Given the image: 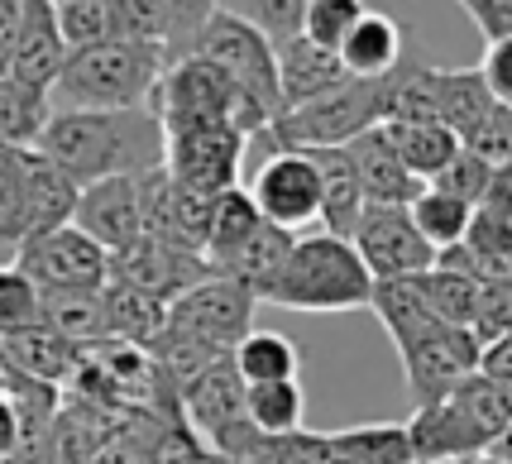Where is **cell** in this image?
Wrapping results in <instances>:
<instances>
[{
    "instance_id": "6da1fadb",
    "label": "cell",
    "mask_w": 512,
    "mask_h": 464,
    "mask_svg": "<svg viewBox=\"0 0 512 464\" xmlns=\"http://www.w3.org/2000/svg\"><path fill=\"white\" fill-rule=\"evenodd\" d=\"M77 187L163 168V125L149 106L134 111H48L39 144Z\"/></svg>"
},
{
    "instance_id": "7a4b0ae2",
    "label": "cell",
    "mask_w": 512,
    "mask_h": 464,
    "mask_svg": "<svg viewBox=\"0 0 512 464\" xmlns=\"http://www.w3.org/2000/svg\"><path fill=\"white\" fill-rule=\"evenodd\" d=\"M369 311L383 321V331L393 335L402 374H407V388H412L417 407L446 398L460 378H469L479 369V340L465 326H450L441 316H431L422 292H417V278L374 283Z\"/></svg>"
},
{
    "instance_id": "3957f363",
    "label": "cell",
    "mask_w": 512,
    "mask_h": 464,
    "mask_svg": "<svg viewBox=\"0 0 512 464\" xmlns=\"http://www.w3.org/2000/svg\"><path fill=\"white\" fill-rule=\"evenodd\" d=\"M168 72V48L111 39L67 53L58 82L48 91L53 111H134L149 106L158 77Z\"/></svg>"
},
{
    "instance_id": "277c9868",
    "label": "cell",
    "mask_w": 512,
    "mask_h": 464,
    "mask_svg": "<svg viewBox=\"0 0 512 464\" xmlns=\"http://www.w3.org/2000/svg\"><path fill=\"white\" fill-rule=\"evenodd\" d=\"M264 302L283 311H364L374 302V278L355 244L316 230L292 240L288 264L264 292Z\"/></svg>"
},
{
    "instance_id": "5b68a950",
    "label": "cell",
    "mask_w": 512,
    "mask_h": 464,
    "mask_svg": "<svg viewBox=\"0 0 512 464\" xmlns=\"http://www.w3.org/2000/svg\"><path fill=\"white\" fill-rule=\"evenodd\" d=\"M149 111L158 115L163 134L197 130V125H235V130L249 139V134H259L273 125L245 91L225 77L221 67L197 58V53L168 63V72L158 77L154 96H149Z\"/></svg>"
},
{
    "instance_id": "8992f818",
    "label": "cell",
    "mask_w": 512,
    "mask_h": 464,
    "mask_svg": "<svg viewBox=\"0 0 512 464\" xmlns=\"http://www.w3.org/2000/svg\"><path fill=\"white\" fill-rule=\"evenodd\" d=\"M388 96H393V72L388 77H345L340 87L283 111L268 125V134L278 149H345L350 139L388 120Z\"/></svg>"
},
{
    "instance_id": "52a82bcc",
    "label": "cell",
    "mask_w": 512,
    "mask_h": 464,
    "mask_svg": "<svg viewBox=\"0 0 512 464\" xmlns=\"http://www.w3.org/2000/svg\"><path fill=\"white\" fill-rule=\"evenodd\" d=\"M187 53H197V58H206V63L221 67L225 77L245 91V96L268 115V120H278V115H283V91H278V53H273V39H268L254 20L235 15V10H216V15L197 29V39L182 48L178 58H187Z\"/></svg>"
},
{
    "instance_id": "ba28073f",
    "label": "cell",
    "mask_w": 512,
    "mask_h": 464,
    "mask_svg": "<svg viewBox=\"0 0 512 464\" xmlns=\"http://www.w3.org/2000/svg\"><path fill=\"white\" fill-rule=\"evenodd\" d=\"M178 417L192 426L206 450H216L225 460L245 464L254 455L259 436L249 431V417H245V383L235 374L230 354L211 359L187 388L178 393Z\"/></svg>"
},
{
    "instance_id": "9c48e42d",
    "label": "cell",
    "mask_w": 512,
    "mask_h": 464,
    "mask_svg": "<svg viewBox=\"0 0 512 464\" xmlns=\"http://www.w3.org/2000/svg\"><path fill=\"white\" fill-rule=\"evenodd\" d=\"M245 173H249V201L259 206V216L278 230H312L321 221V177L307 149H245Z\"/></svg>"
},
{
    "instance_id": "30bf717a",
    "label": "cell",
    "mask_w": 512,
    "mask_h": 464,
    "mask_svg": "<svg viewBox=\"0 0 512 464\" xmlns=\"http://www.w3.org/2000/svg\"><path fill=\"white\" fill-rule=\"evenodd\" d=\"M10 264L39 292H101L111 278V254L87 240L77 225H58L48 235L24 240Z\"/></svg>"
},
{
    "instance_id": "8fae6325",
    "label": "cell",
    "mask_w": 512,
    "mask_h": 464,
    "mask_svg": "<svg viewBox=\"0 0 512 464\" xmlns=\"http://www.w3.org/2000/svg\"><path fill=\"white\" fill-rule=\"evenodd\" d=\"M245 134L235 125H197V130L163 134V173L178 187L221 197L245 187Z\"/></svg>"
},
{
    "instance_id": "7c38bea8",
    "label": "cell",
    "mask_w": 512,
    "mask_h": 464,
    "mask_svg": "<svg viewBox=\"0 0 512 464\" xmlns=\"http://www.w3.org/2000/svg\"><path fill=\"white\" fill-rule=\"evenodd\" d=\"M254 311H259V297L249 288L206 273L197 288H187L178 302H168V326L182 335H192L206 350L230 354L254 331Z\"/></svg>"
},
{
    "instance_id": "4fadbf2b",
    "label": "cell",
    "mask_w": 512,
    "mask_h": 464,
    "mask_svg": "<svg viewBox=\"0 0 512 464\" xmlns=\"http://www.w3.org/2000/svg\"><path fill=\"white\" fill-rule=\"evenodd\" d=\"M350 244H355V254L364 259L374 283L417 278V273H426V268L436 264V249L417 235L407 206H364Z\"/></svg>"
},
{
    "instance_id": "5bb4252c",
    "label": "cell",
    "mask_w": 512,
    "mask_h": 464,
    "mask_svg": "<svg viewBox=\"0 0 512 464\" xmlns=\"http://www.w3.org/2000/svg\"><path fill=\"white\" fill-rule=\"evenodd\" d=\"M211 268L201 254H187L178 244H158L149 235H139L130 249H120L111 254V278L115 283H125V288L144 292V297H154V302H178L187 288H197L201 278H206Z\"/></svg>"
},
{
    "instance_id": "9a60e30c",
    "label": "cell",
    "mask_w": 512,
    "mask_h": 464,
    "mask_svg": "<svg viewBox=\"0 0 512 464\" xmlns=\"http://www.w3.org/2000/svg\"><path fill=\"white\" fill-rule=\"evenodd\" d=\"M72 225L96 240L106 254L130 249L144 235V197H139V177H106V182H91L77 197Z\"/></svg>"
},
{
    "instance_id": "2e32d148",
    "label": "cell",
    "mask_w": 512,
    "mask_h": 464,
    "mask_svg": "<svg viewBox=\"0 0 512 464\" xmlns=\"http://www.w3.org/2000/svg\"><path fill=\"white\" fill-rule=\"evenodd\" d=\"M67 63V44L58 29V5L53 0H20V34H15V53H10V82L29 91H53L58 72Z\"/></svg>"
},
{
    "instance_id": "e0dca14e",
    "label": "cell",
    "mask_w": 512,
    "mask_h": 464,
    "mask_svg": "<svg viewBox=\"0 0 512 464\" xmlns=\"http://www.w3.org/2000/svg\"><path fill=\"white\" fill-rule=\"evenodd\" d=\"M20 168H24V240L48 235L58 225H72L82 187L39 149H20Z\"/></svg>"
},
{
    "instance_id": "ac0fdd59",
    "label": "cell",
    "mask_w": 512,
    "mask_h": 464,
    "mask_svg": "<svg viewBox=\"0 0 512 464\" xmlns=\"http://www.w3.org/2000/svg\"><path fill=\"white\" fill-rule=\"evenodd\" d=\"M345 149H350V158H355L359 187H364V206H412L417 192L426 187V182H417V177L407 173V163L393 154V144H388L383 125L364 130L359 139H350Z\"/></svg>"
},
{
    "instance_id": "d6986e66",
    "label": "cell",
    "mask_w": 512,
    "mask_h": 464,
    "mask_svg": "<svg viewBox=\"0 0 512 464\" xmlns=\"http://www.w3.org/2000/svg\"><path fill=\"white\" fill-rule=\"evenodd\" d=\"M0 359L10 364V374L63 393L67 383H72V374H77V364H82V350L39 321V326H29V331H20V335H5V340H0Z\"/></svg>"
},
{
    "instance_id": "ffe728a7",
    "label": "cell",
    "mask_w": 512,
    "mask_h": 464,
    "mask_svg": "<svg viewBox=\"0 0 512 464\" xmlns=\"http://www.w3.org/2000/svg\"><path fill=\"white\" fill-rule=\"evenodd\" d=\"M273 53H278V91H283V111L302 106V101H312V96H321V91L340 87V82L350 77L331 48L312 44L307 34H292V39H283V44H273Z\"/></svg>"
},
{
    "instance_id": "44dd1931",
    "label": "cell",
    "mask_w": 512,
    "mask_h": 464,
    "mask_svg": "<svg viewBox=\"0 0 512 464\" xmlns=\"http://www.w3.org/2000/svg\"><path fill=\"white\" fill-rule=\"evenodd\" d=\"M307 158L316 163V177H321V221L316 225L326 235L350 240L359 216H364V187H359L355 158H350V149H307Z\"/></svg>"
},
{
    "instance_id": "7402d4cb",
    "label": "cell",
    "mask_w": 512,
    "mask_h": 464,
    "mask_svg": "<svg viewBox=\"0 0 512 464\" xmlns=\"http://www.w3.org/2000/svg\"><path fill=\"white\" fill-rule=\"evenodd\" d=\"M335 58L350 77H388L407 58V29L383 10H364V20L350 29V39L340 44Z\"/></svg>"
},
{
    "instance_id": "603a6c76",
    "label": "cell",
    "mask_w": 512,
    "mask_h": 464,
    "mask_svg": "<svg viewBox=\"0 0 512 464\" xmlns=\"http://www.w3.org/2000/svg\"><path fill=\"white\" fill-rule=\"evenodd\" d=\"M383 134L417 182H436L450 168V158L465 149L441 120H383Z\"/></svg>"
},
{
    "instance_id": "cb8c5ba5",
    "label": "cell",
    "mask_w": 512,
    "mask_h": 464,
    "mask_svg": "<svg viewBox=\"0 0 512 464\" xmlns=\"http://www.w3.org/2000/svg\"><path fill=\"white\" fill-rule=\"evenodd\" d=\"M493 111H498V106H493L479 67H436V120H441L460 144H465Z\"/></svg>"
},
{
    "instance_id": "d4e9b609",
    "label": "cell",
    "mask_w": 512,
    "mask_h": 464,
    "mask_svg": "<svg viewBox=\"0 0 512 464\" xmlns=\"http://www.w3.org/2000/svg\"><path fill=\"white\" fill-rule=\"evenodd\" d=\"M292 240H297V235H288V230H278V225L264 221L254 235H249V244H240V249L216 268V278H230V283L249 288L254 297H259V307H264V292L273 288V278H278L283 264H288Z\"/></svg>"
},
{
    "instance_id": "484cf974",
    "label": "cell",
    "mask_w": 512,
    "mask_h": 464,
    "mask_svg": "<svg viewBox=\"0 0 512 464\" xmlns=\"http://www.w3.org/2000/svg\"><path fill=\"white\" fill-rule=\"evenodd\" d=\"M245 417L259 441H288V436H297L302 421H307L302 378H288V383H245Z\"/></svg>"
},
{
    "instance_id": "4316f807",
    "label": "cell",
    "mask_w": 512,
    "mask_h": 464,
    "mask_svg": "<svg viewBox=\"0 0 512 464\" xmlns=\"http://www.w3.org/2000/svg\"><path fill=\"white\" fill-rule=\"evenodd\" d=\"M101 302H106V335H111V340H125V345L149 350L158 335H163V326H168V307H163V302L125 288V283H115V278H106Z\"/></svg>"
},
{
    "instance_id": "83f0119b",
    "label": "cell",
    "mask_w": 512,
    "mask_h": 464,
    "mask_svg": "<svg viewBox=\"0 0 512 464\" xmlns=\"http://www.w3.org/2000/svg\"><path fill=\"white\" fill-rule=\"evenodd\" d=\"M230 364H235L240 383H288V378L302 374L297 340L283 331H249L230 350Z\"/></svg>"
},
{
    "instance_id": "f1b7e54d",
    "label": "cell",
    "mask_w": 512,
    "mask_h": 464,
    "mask_svg": "<svg viewBox=\"0 0 512 464\" xmlns=\"http://www.w3.org/2000/svg\"><path fill=\"white\" fill-rule=\"evenodd\" d=\"M446 402L469 421V431L484 441V450H493V441L508 431V421H512V398L498 388V383H489L479 369L469 378H460V383L446 393Z\"/></svg>"
},
{
    "instance_id": "f546056e",
    "label": "cell",
    "mask_w": 512,
    "mask_h": 464,
    "mask_svg": "<svg viewBox=\"0 0 512 464\" xmlns=\"http://www.w3.org/2000/svg\"><path fill=\"white\" fill-rule=\"evenodd\" d=\"M264 225V216H259V206L249 201L245 187H230V192H221L216 197V211H211V230H206V249H201V259H206V268L216 273V268L240 249V244H249V235Z\"/></svg>"
},
{
    "instance_id": "4dcf8cb0",
    "label": "cell",
    "mask_w": 512,
    "mask_h": 464,
    "mask_svg": "<svg viewBox=\"0 0 512 464\" xmlns=\"http://www.w3.org/2000/svg\"><path fill=\"white\" fill-rule=\"evenodd\" d=\"M44 326L72 340L77 350H91L106 335V302L101 292H44Z\"/></svg>"
},
{
    "instance_id": "1f68e13d",
    "label": "cell",
    "mask_w": 512,
    "mask_h": 464,
    "mask_svg": "<svg viewBox=\"0 0 512 464\" xmlns=\"http://www.w3.org/2000/svg\"><path fill=\"white\" fill-rule=\"evenodd\" d=\"M407 216H412L417 235H422L436 254H446V249H455V244L465 240L469 221H474V206L460 197H450V192H441V187H422L417 201L407 206Z\"/></svg>"
},
{
    "instance_id": "d6a6232c",
    "label": "cell",
    "mask_w": 512,
    "mask_h": 464,
    "mask_svg": "<svg viewBox=\"0 0 512 464\" xmlns=\"http://www.w3.org/2000/svg\"><path fill=\"white\" fill-rule=\"evenodd\" d=\"M48 96L0 77V149H34L48 120Z\"/></svg>"
},
{
    "instance_id": "836d02e7",
    "label": "cell",
    "mask_w": 512,
    "mask_h": 464,
    "mask_svg": "<svg viewBox=\"0 0 512 464\" xmlns=\"http://www.w3.org/2000/svg\"><path fill=\"white\" fill-rule=\"evenodd\" d=\"M417 292L431 316H441L450 326H465L469 331V316H474V302H479V283L469 273H455V268L431 264L426 273H417Z\"/></svg>"
},
{
    "instance_id": "e575fe53",
    "label": "cell",
    "mask_w": 512,
    "mask_h": 464,
    "mask_svg": "<svg viewBox=\"0 0 512 464\" xmlns=\"http://www.w3.org/2000/svg\"><path fill=\"white\" fill-rule=\"evenodd\" d=\"M58 5V29H63L67 53L91 44H111L120 39V15L115 0H53Z\"/></svg>"
},
{
    "instance_id": "d590c367",
    "label": "cell",
    "mask_w": 512,
    "mask_h": 464,
    "mask_svg": "<svg viewBox=\"0 0 512 464\" xmlns=\"http://www.w3.org/2000/svg\"><path fill=\"white\" fill-rule=\"evenodd\" d=\"M44 321V292L34 288L15 264H0V340Z\"/></svg>"
},
{
    "instance_id": "8d00e7d4",
    "label": "cell",
    "mask_w": 512,
    "mask_h": 464,
    "mask_svg": "<svg viewBox=\"0 0 512 464\" xmlns=\"http://www.w3.org/2000/svg\"><path fill=\"white\" fill-rule=\"evenodd\" d=\"M24 244V168L20 149H0V254L15 259Z\"/></svg>"
},
{
    "instance_id": "74e56055",
    "label": "cell",
    "mask_w": 512,
    "mask_h": 464,
    "mask_svg": "<svg viewBox=\"0 0 512 464\" xmlns=\"http://www.w3.org/2000/svg\"><path fill=\"white\" fill-rule=\"evenodd\" d=\"M364 10H369L364 0H312L307 15H302V34H307L312 44L340 53V44L350 39V29L364 20Z\"/></svg>"
},
{
    "instance_id": "f35d334b",
    "label": "cell",
    "mask_w": 512,
    "mask_h": 464,
    "mask_svg": "<svg viewBox=\"0 0 512 464\" xmlns=\"http://www.w3.org/2000/svg\"><path fill=\"white\" fill-rule=\"evenodd\" d=\"M168 417H154V412H130V417L115 426V436L101 450L91 464H149V441L154 431L163 426Z\"/></svg>"
},
{
    "instance_id": "ab89813d",
    "label": "cell",
    "mask_w": 512,
    "mask_h": 464,
    "mask_svg": "<svg viewBox=\"0 0 512 464\" xmlns=\"http://www.w3.org/2000/svg\"><path fill=\"white\" fill-rule=\"evenodd\" d=\"M115 15H120V39L168 48V34H173L168 0H115Z\"/></svg>"
},
{
    "instance_id": "60d3db41",
    "label": "cell",
    "mask_w": 512,
    "mask_h": 464,
    "mask_svg": "<svg viewBox=\"0 0 512 464\" xmlns=\"http://www.w3.org/2000/svg\"><path fill=\"white\" fill-rule=\"evenodd\" d=\"M512 331V283H479V302L469 316V335L489 345L498 335Z\"/></svg>"
},
{
    "instance_id": "b9f144b4",
    "label": "cell",
    "mask_w": 512,
    "mask_h": 464,
    "mask_svg": "<svg viewBox=\"0 0 512 464\" xmlns=\"http://www.w3.org/2000/svg\"><path fill=\"white\" fill-rule=\"evenodd\" d=\"M489 177H493V168L484 163V158L469 154V149H460V154L450 158L446 173L436 177V182H426V187H441V192H450V197L479 206V201H484V192H489Z\"/></svg>"
},
{
    "instance_id": "7bdbcfd3",
    "label": "cell",
    "mask_w": 512,
    "mask_h": 464,
    "mask_svg": "<svg viewBox=\"0 0 512 464\" xmlns=\"http://www.w3.org/2000/svg\"><path fill=\"white\" fill-rule=\"evenodd\" d=\"M312 0H254V24L264 29L273 44H283L292 34H302V15Z\"/></svg>"
},
{
    "instance_id": "ee69618b",
    "label": "cell",
    "mask_w": 512,
    "mask_h": 464,
    "mask_svg": "<svg viewBox=\"0 0 512 464\" xmlns=\"http://www.w3.org/2000/svg\"><path fill=\"white\" fill-rule=\"evenodd\" d=\"M216 10H221L216 0H168V15H173V34H168V63H173L182 48L197 39V29L211 20Z\"/></svg>"
},
{
    "instance_id": "f6af8a7d",
    "label": "cell",
    "mask_w": 512,
    "mask_h": 464,
    "mask_svg": "<svg viewBox=\"0 0 512 464\" xmlns=\"http://www.w3.org/2000/svg\"><path fill=\"white\" fill-rule=\"evenodd\" d=\"M479 77H484V87H489L493 106L512 111V39H498V44L484 48V58H479Z\"/></svg>"
},
{
    "instance_id": "bcb514c9",
    "label": "cell",
    "mask_w": 512,
    "mask_h": 464,
    "mask_svg": "<svg viewBox=\"0 0 512 464\" xmlns=\"http://www.w3.org/2000/svg\"><path fill=\"white\" fill-rule=\"evenodd\" d=\"M469 20L479 24V34L498 44V39H512V0H455Z\"/></svg>"
},
{
    "instance_id": "7dc6e473",
    "label": "cell",
    "mask_w": 512,
    "mask_h": 464,
    "mask_svg": "<svg viewBox=\"0 0 512 464\" xmlns=\"http://www.w3.org/2000/svg\"><path fill=\"white\" fill-rule=\"evenodd\" d=\"M479 374L489 378V383H498L512 398V331L489 340V345H479Z\"/></svg>"
},
{
    "instance_id": "c3c4849f",
    "label": "cell",
    "mask_w": 512,
    "mask_h": 464,
    "mask_svg": "<svg viewBox=\"0 0 512 464\" xmlns=\"http://www.w3.org/2000/svg\"><path fill=\"white\" fill-rule=\"evenodd\" d=\"M20 441H24V417L15 398H0V464H15L20 455Z\"/></svg>"
},
{
    "instance_id": "681fc988",
    "label": "cell",
    "mask_w": 512,
    "mask_h": 464,
    "mask_svg": "<svg viewBox=\"0 0 512 464\" xmlns=\"http://www.w3.org/2000/svg\"><path fill=\"white\" fill-rule=\"evenodd\" d=\"M479 206H484V211H493V216H503V221L512 225V163L493 168L489 192H484V201H479Z\"/></svg>"
},
{
    "instance_id": "f907efd6",
    "label": "cell",
    "mask_w": 512,
    "mask_h": 464,
    "mask_svg": "<svg viewBox=\"0 0 512 464\" xmlns=\"http://www.w3.org/2000/svg\"><path fill=\"white\" fill-rule=\"evenodd\" d=\"M15 34H20V0H0V77L10 72Z\"/></svg>"
},
{
    "instance_id": "816d5d0a",
    "label": "cell",
    "mask_w": 512,
    "mask_h": 464,
    "mask_svg": "<svg viewBox=\"0 0 512 464\" xmlns=\"http://www.w3.org/2000/svg\"><path fill=\"white\" fill-rule=\"evenodd\" d=\"M489 455H498V460H503V464H512V421H508V431H503V436L493 441V450H489Z\"/></svg>"
},
{
    "instance_id": "f5cc1de1",
    "label": "cell",
    "mask_w": 512,
    "mask_h": 464,
    "mask_svg": "<svg viewBox=\"0 0 512 464\" xmlns=\"http://www.w3.org/2000/svg\"><path fill=\"white\" fill-rule=\"evenodd\" d=\"M15 393V374H10V364L0 359V398H10Z\"/></svg>"
},
{
    "instance_id": "db71d44e",
    "label": "cell",
    "mask_w": 512,
    "mask_h": 464,
    "mask_svg": "<svg viewBox=\"0 0 512 464\" xmlns=\"http://www.w3.org/2000/svg\"><path fill=\"white\" fill-rule=\"evenodd\" d=\"M465 464H503L498 455H479V460H465Z\"/></svg>"
}]
</instances>
